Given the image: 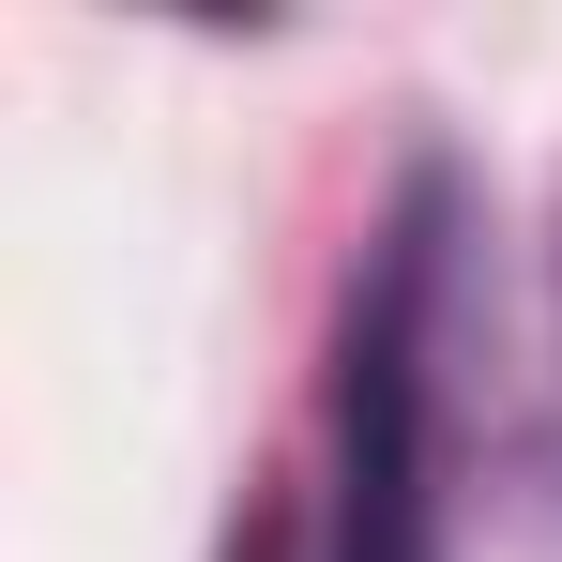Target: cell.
Returning <instances> with one entry per match:
<instances>
[{
    "label": "cell",
    "mask_w": 562,
    "mask_h": 562,
    "mask_svg": "<svg viewBox=\"0 0 562 562\" xmlns=\"http://www.w3.org/2000/svg\"><path fill=\"white\" fill-rule=\"evenodd\" d=\"M335 562H426V198L380 228L335 350Z\"/></svg>",
    "instance_id": "6da1fadb"
}]
</instances>
